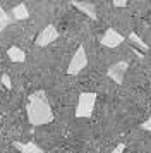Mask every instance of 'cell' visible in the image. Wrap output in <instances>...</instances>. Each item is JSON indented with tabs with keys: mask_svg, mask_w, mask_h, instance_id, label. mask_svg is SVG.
<instances>
[{
	"mask_svg": "<svg viewBox=\"0 0 151 153\" xmlns=\"http://www.w3.org/2000/svg\"><path fill=\"white\" fill-rule=\"evenodd\" d=\"M112 4H113V7H125V5H127L125 0H115V2H112Z\"/></svg>",
	"mask_w": 151,
	"mask_h": 153,
	"instance_id": "15",
	"label": "cell"
},
{
	"mask_svg": "<svg viewBox=\"0 0 151 153\" xmlns=\"http://www.w3.org/2000/svg\"><path fill=\"white\" fill-rule=\"evenodd\" d=\"M76 153H77V152H76Z\"/></svg>",
	"mask_w": 151,
	"mask_h": 153,
	"instance_id": "18",
	"label": "cell"
},
{
	"mask_svg": "<svg viewBox=\"0 0 151 153\" xmlns=\"http://www.w3.org/2000/svg\"><path fill=\"white\" fill-rule=\"evenodd\" d=\"M7 57H9L10 62H24L26 60V53L19 47H10V48L7 50Z\"/></svg>",
	"mask_w": 151,
	"mask_h": 153,
	"instance_id": "10",
	"label": "cell"
},
{
	"mask_svg": "<svg viewBox=\"0 0 151 153\" xmlns=\"http://www.w3.org/2000/svg\"><path fill=\"white\" fill-rule=\"evenodd\" d=\"M10 16L14 17V21H24L29 17V12H27L26 4H17L14 5V9L10 10Z\"/></svg>",
	"mask_w": 151,
	"mask_h": 153,
	"instance_id": "9",
	"label": "cell"
},
{
	"mask_svg": "<svg viewBox=\"0 0 151 153\" xmlns=\"http://www.w3.org/2000/svg\"><path fill=\"white\" fill-rule=\"evenodd\" d=\"M26 114H27L29 124L34 126V127L48 124V122L53 120V112H52V107L48 105L47 93L43 90L34 91L29 97V102L26 105Z\"/></svg>",
	"mask_w": 151,
	"mask_h": 153,
	"instance_id": "1",
	"label": "cell"
},
{
	"mask_svg": "<svg viewBox=\"0 0 151 153\" xmlns=\"http://www.w3.org/2000/svg\"><path fill=\"white\" fill-rule=\"evenodd\" d=\"M96 103V95L95 93H81L76 107V117L77 119H89L93 115Z\"/></svg>",
	"mask_w": 151,
	"mask_h": 153,
	"instance_id": "2",
	"label": "cell"
},
{
	"mask_svg": "<svg viewBox=\"0 0 151 153\" xmlns=\"http://www.w3.org/2000/svg\"><path fill=\"white\" fill-rule=\"evenodd\" d=\"M12 22H14V17L9 14V12H7L2 5H0V33H4V31H5V28H9Z\"/></svg>",
	"mask_w": 151,
	"mask_h": 153,
	"instance_id": "11",
	"label": "cell"
},
{
	"mask_svg": "<svg viewBox=\"0 0 151 153\" xmlns=\"http://www.w3.org/2000/svg\"><path fill=\"white\" fill-rule=\"evenodd\" d=\"M124 150H125V145H124V143H120V145L117 146V148H115V150H113L112 153H122Z\"/></svg>",
	"mask_w": 151,
	"mask_h": 153,
	"instance_id": "16",
	"label": "cell"
},
{
	"mask_svg": "<svg viewBox=\"0 0 151 153\" xmlns=\"http://www.w3.org/2000/svg\"><path fill=\"white\" fill-rule=\"evenodd\" d=\"M57 38H58L57 28L52 26V24H48V26H45V28L40 31V35L36 36V45H38V47H47V45H50L52 42H55Z\"/></svg>",
	"mask_w": 151,
	"mask_h": 153,
	"instance_id": "5",
	"label": "cell"
},
{
	"mask_svg": "<svg viewBox=\"0 0 151 153\" xmlns=\"http://www.w3.org/2000/svg\"><path fill=\"white\" fill-rule=\"evenodd\" d=\"M127 67H129V64L120 60V62L112 64V65L108 67V71H107V74H108V77L113 81V83L122 84L124 83V76H125V72H127Z\"/></svg>",
	"mask_w": 151,
	"mask_h": 153,
	"instance_id": "4",
	"label": "cell"
},
{
	"mask_svg": "<svg viewBox=\"0 0 151 153\" xmlns=\"http://www.w3.org/2000/svg\"><path fill=\"white\" fill-rule=\"evenodd\" d=\"M129 42L132 43V45H136V47H139V48L143 50V52H148V50H150V47H148V43H146V42H143V38H141V36L137 35V33H134V31H132V33L129 35Z\"/></svg>",
	"mask_w": 151,
	"mask_h": 153,
	"instance_id": "12",
	"label": "cell"
},
{
	"mask_svg": "<svg viewBox=\"0 0 151 153\" xmlns=\"http://www.w3.org/2000/svg\"><path fill=\"white\" fill-rule=\"evenodd\" d=\"M0 81H2V84L5 86L7 90H12V81H10V76H9V74H2Z\"/></svg>",
	"mask_w": 151,
	"mask_h": 153,
	"instance_id": "13",
	"label": "cell"
},
{
	"mask_svg": "<svg viewBox=\"0 0 151 153\" xmlns=\"http://www.w3.org/2000/svg\"><path fill=\"white\" fill-rule=\"evenodd\" d=\"M0 120H2V115H0Z\"/></svg>",
	"mask_w": 151,
	"mask_h": 153,
	"instance_id": "17",
	"label": "cell"
},
{
	"mask_svg": "<svg viewBox=\"0 0 151 153\" xmlns=\"http://www.w3.org/2000/svg\"><path fill=\"white\" fill-rule=\"evenodd\" d=\"M141 129H144V131H150L151 132V115L146 120H144L143 124H141Z\"/></svg>",
	"mask_w": 151,
	"mask_h": 153,
	"instance_id": "14",
	"label": "cell"
},
{
	"mask_svg": "<svg viewBox=\"0 0 151 153\" xmlns=\"http://www.w3.org/2000/svg\"><path fill=\"white\" fill-rule=\"evenodd\" d=\"M86 65H88V53H86L84 47L79 45V48L76 50V53L70 59V64L67 67V74L69 76H77L82 69H86Z\"/></svg>",
	"mask_w": 151,
	"mask_h": 153,
	"instance_id": "3",
	"label": "cell"
},
{
	"mask_svg": "<svg viewBox=\"0 0 151 153\" xmlns=\"http://www.w3.org/2000/svg\"><path fill=\"white\" fill-rule=\"evenodd\" d=\"M14 148H17L21 153H43V150H41L34 141H27V143L14 141Z\"/></svg>",
	"mask_w": 151,
	"mask_h": 153,
	"instance_id": "7",
	"label": "cell"
},
{
	"mask_svg": "<svg viewBox=\"0 0 151 153\" xmlns=\"http://www.w3.org/2000/svg\"><path fill=\"white\" fill-rule=\"evenodd\" d=\"M122 43H124V36L113 28H108L101 36V45L107 47V48H117Z\"/></svg>",
	"mask_w": 151,
	"mask_h": 153,
	"instance_id": "6",
	"label": "cell"
},
{
	"mask_svg": "<svg viewBox=\"0 0 151 153\" xmlns=\"http://www.w3.org/2000/svg\"><path fill=\"white\" fill-rule=\"evenodd\" d=\"M72 5H74L76 9H79L81 12H84L88 17L96 19V7H95V4H91V2H72Z\"/></svg>",
	"mask_w": 151,
	"mask_h": 153,
	"instance_id": "8",
	"label": "cell"
}]
</instances>
